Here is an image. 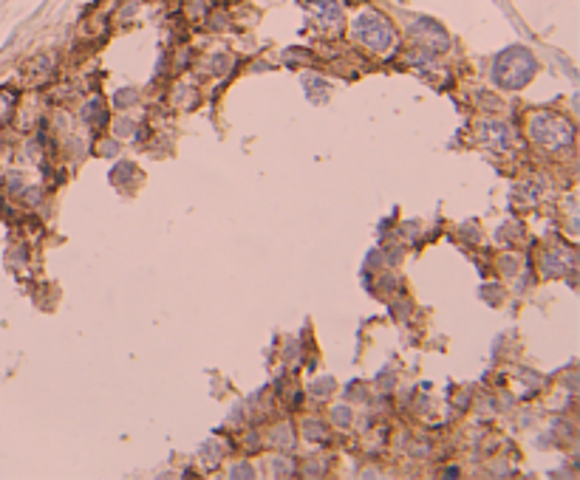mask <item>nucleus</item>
<instances>
[{"label":"nucleus","instance_id":"obj_1","mask_svg":"<svg viewBox=\"0 0 580 480\" xmlns=\"http://www.w3.org/2000/svg\"><path fill=\"white\" fill-rule=\"evenodd\" d=\"M538 71V63L532 57V51L515 46V49H507L498 54L495 65H493V80L501 85V88H524Z\"/></svg>","mask_w":580,"mask_h":480},{"label":"nucleus","instance_id":"obj_4","mask_svg":"<svg viewBox=\"0 0 580 480\" xmlns=\"http://www.w3.org/2000/svg\"><path fill=\"white\" fill-rule=\"evenodd\" d=\"M314 9L320 12L323 23H337V20H340V9H337V4H334V0H317V4H314Z\"/></svg>","mask_w":580,"mask_h":480},{"label":"nucleus","instance_id":"obj_2","mask_svg":"<svg viewBox=\"0 0 580 480\" xmlns=\"http://www.w3.org/2000/svg\"><path fill=\"white\" fill-rule=\"evenodd\" d=\"M354 37L365 46V49H371V51H385L391 43H394V29H391V23L385 20L382 15H376V12H362L357 20H354Z\"/></svg>","mask_w":580,"mask_h":480},{"label":"nucleus","instance_id":"obj_3","mask_svg":"<svg viewBox=\"0 0 580 480\" xmlns=\"http://www.w3.org/2000/svg\"><path fill=\"white\" fill-rule=\"evenodd\" d=\"M529 133L538 144L549 147V150H557V147H566L572 141V125L555 113H538L529 119Z\"/></svg>","mask_w":580,"mask_h":480}]
</instances>
